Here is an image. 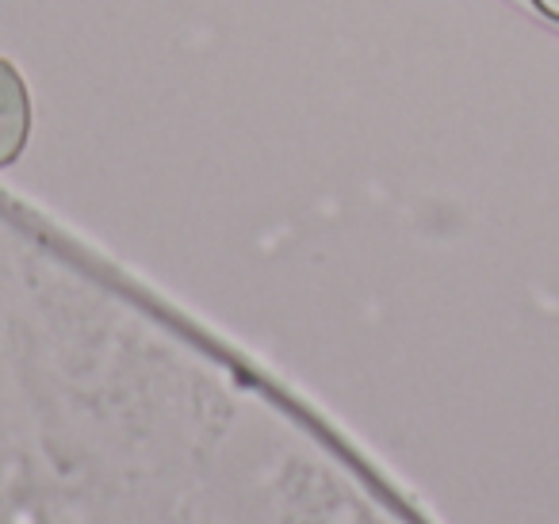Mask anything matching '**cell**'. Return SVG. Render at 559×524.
I'll list each match as a JSON object with an SVG mask.
<instances>
[{
    "mask_svg": "<svg viewBox=\"0 0 559 524\" xmlns=\"http://www.w3.org/2000/svg\"><path fill=\"white\" fill-rule=\"evenodd\" d=\"M533 4L544 12V16H548V20H556V24H559V0H533Z\"/></svg>",
    "mask_w": 559,
    "mask_h": 524,
    "instance_id": "cell-2",
    "label": "cell"
},
{
    "mask_svg": "<svg viewBox=\"0 0 559 524\" xmlns=\"http://www.w3.org/2000/svg\"><path fill=\"white\" fill-rule=\"evenodd\" d=\"M32 88H27L24 73L9 58H0V169L20 162V154L27 150V139H32Z\"/></svg>",
    "mask_w": 559,
    "mask_h": 524,
    "instance_id": "cell-1",
    "label": "cell"
}]
</instances>
